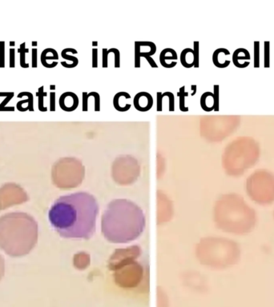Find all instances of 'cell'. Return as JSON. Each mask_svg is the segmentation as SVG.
<instances>
[{
    "instance_id": "1",
    "label": "cell",
    "mask_w": 274,
    "mask_h": 307,
    "mask_svg": "<svg viewBox=\"0 0 274 307\" xmlns=\"http://www.w3.org/2000/svg\"><path fill=\"white\" fill-rule=\"evenodd\" d=\"M98 210L94 196L78 192L55 200L48 219L54 230L63 238L89 239L96 231Z\"/></svg>"
},
{
    "instance_id": "2",
    "label": "cell",
    "mask_w": 274,
    "mask_h": 307,
    "mask_svg": "<svg viewBox=\"0 0 274 307\" xmlns=\"http://www.w3.org/2000/svg\"><path fill=\"white\" fill-rule=\"evenodd\" d=\"M143 210L127 199H115L107 206L101 221L102 233L113 243L136 240L145 228Z\"/></svg>"
},
{
    "instance_id": "3",
    "label": "cell",
    "mask_w": 274,
    "mask_h": 307,
    "mask_svg": "<svg viewBox=\"0 0 274 307\" xmlns=\"http://www.w3.org/2000/svg\"><path fill=\"white\" fill-rule=\"evenodd\" d=\"M38 236V223L28 214L11 212L0 217V249L9 256L21 258L31 253Z\"/></svg>"
},
{
    "instance_id": "4",
    "label": "cell",
    "mask_w": 274,
    "mask_h": 307,
    "mask_svg": "<svg viewBox=\"0 0 274 307\" xmlns=\"http://www.w3.org/2000/svg\"><path fill=\"white\" fill-rule=\"evenodd\" d=\"M215 222L223 231L242 236L255 229L257 216L243 197L236 194H228L216 202Z\"/></svg>"
},
{
    "instance_id": "5",
    "label": "cell",
    "mask_w": 274,
    "mask_h": 307,
    "mask_svg": "<svg viewBox=\"0 0 274 307\" xmlns=\"http://www.w3.org/2000/svg\"><path fill=\"white\" fill-rule=\"evenodd\" d=\"M204 259L210 266L227 268L238 263L241 256L239 244L228 239H209L204 246Z\"/></svg>"
},
{
    "instance_id": "6",
    "label": "cell",
    "mask_w": 274,
    "mask_h": 307,
    "mask_svg": "<svg viewBox=\"0 0 274 307\" xmlns=\"http://www.w3.org/2000/svg\"><path fill=\"white\" fill-rule=\"evenodd\" d=\"M246 192L252 201L261 206L274 202V174L267 170H257L248 178Z\"/></svg>"
},
{
    "instance_id": "7",
    "label": "cell",
    "mask_w": 274,
    "mask_h": 307,
    "mask_svg": "<svg viewBox=\"0 0 274 307\" xmlns=\"http://www.w3.org/2000/svg\"><path fill=\"white\" fill-rule=\"evenodd\" d=\"M259 158L257 146L252 143H240L227 154L225 166L231 175H241L245 170L252 166Z\"/></svg>"
},
{
    "instance_id": "8",
    "label": "cell",
    "mask_w": 274,
    "mask_h": 307,
    "mask_svg": "<svg viewBox=\"0 0 274 307\" xmlns=\"http://www.w3.org/2000/svg\"><path fill=\"white\" fill-rule=\"evenodd\" d=\"M156 45L150 41L135 42V67H140V58L145 55L153 56L156 54Z\"/></svg>"
},
{
    "instance_id": "9",
    "label": "cell",
    "mask_w": 274,
    "mask_h": 307,
    "mask_svg": "<svg viewBox=\"0 0 274 307\" xmlns=\"http://www.w3.org/2000/svg\"><path fill=\"white\" fill-rule=\"evenodd\" d=\"M135 108L140 112H146L152 109L153 106V98L152 94L146 91H140L133 98Z\"/></svg>"
},
{
    "instance_id": "10",
    "label": "cell",
    "mask_w": 274,
    "mask_h": 307,
    "mask_svg": "<svg viewBox=\"0 0 274 307\" xmlns=\"http://www.w3.org/2000/svg\"><path fill=\"white\" fill-rule=\"evenodd\" d=\"M79 103H80V100H79L77 94L71 91L63 93L60 95L59 100L60 108L67 112H71V111L76 110L79 106Z\"/></svg>"
},
{
    "instance_id": "11",
    "label": "cell",
    "mask_w": 274,
    "mask_h": 307,
    "mask_svg": "<svg viewBox=\"0 0 274 307\" xmlns=\"http://www.w3.org/2000/svg\"><path fill=\"white\" fill-rule=\"evenodd\" d=\"M129 100H131V95L129 93L125 91L116 93L113 98V107L120 112H125L131 109L132 104Z\"/></svg>"
},
{
    "instance_id": "12",
    "label": "cell",
    "mask_w": 274,
    "mask_h": 307,
    "mask_svg": "<svg viewBox=\"0 0 274 307\" xmlns=\"http://www.w3.org/2000/svg\"><path fill=\"white\" fill-rule=\"evenodd\" d=\"M230 54V51L228 49L218 48L212 54L213 64L218 68H225L230 64V60L226 57Z\"/></svg>"
},
{
    "instance_id": "13",
    "label": "cell",
    "mask_w": 274,
    "mask_h": 307,
    "mask_svg": "<svg viewBox=\"0 0 274 307\" xmlns=\"http://www.w3.org/2000/svg\"><path fill=\"white\" fill-rule=\"evenodd\" d=\"M250 59V54L249 51L245 48H238L232 54V62L236 67L239 68H245L249 65V62L245 60Z\"/></svg>"
},
{
    "instance_id": "14",
    "label": "cell",
    "mask_w": 274,
    "mask_h": 307,
    "mask_svg": "<svg viewBox=\"0 0 274 307\" xmlns=\"http://www.w3.org/2000/svg\"><path fill=\"white\" fill-rule=\"evenodd\" d=\"M71 52H75L78 54V51L74 48H65L61 51V56L66 61L61 62L60 64L65 68H74L79 64L78 58L69 54V53Z\"/></svg>"
},
{
    "instance_id": "15",
    "label": "cell",
    "mask_w": 274,
    "mask_h": 307,
    "mask_svg": "<svg viewBox=\"0 0 274 307\" xmlns=\"http://www.w3.org/2000/svg\"><path fill=\"white\" fill-rule=\"evenodd\" d=\"M178 58L176 51L173 48H168L162 50L160 54V63L162 67L165 68H173V67L169 64L168 61H176Z\"/></svg>"
},
{
    "instance_id": "16",
    "label": "cell",
    "mask_w": 274,
    "mask_h": 307,
    "mask_svg": "<svg viewBox=\"0 0 274 307\" xmlns=\"http://www.w3.org/2000/svg\"><path fill=\"white\" fill-rule=\"evenodd\" d=\"M180 63L185 68H191L194 67L195 56L193 49L185 48L180 53Z\"/></svg>"
},
{
    "instance_id": "17",
    "label": "cell",
    "mask_w": 274,
    "mask_h": 307,
    "mask_svg": "<svg viewBox=\"0 0 274 307\" xmlns=\"http://www.w3.org/2000/svg\"><path fill=\"white\" fill-rule=\"evenodd\" d=\"M59 59V54L57 51L53 48H46L41 53L40 55V61L41 63L44 67L47 68H50L49 63H48V60L51 61L55 62L58 61Z\"/></svg>"
},
{
    "instance_id": "18",
    "label": "cell",
    "mask_w": 274,
    "mask_h": 307,
    "mask_svg": "<svg viewBox=\"0 0 274 307\" xmlns=\"http://www.w3.org/2000/svg\"><path fill=\"white\" fill-rule=\"evenodd\" d=\"M200 107L204 111L207 112L214 110L215 100L213 93L207 91L202 94L200 97Z\"/></svg>"
},
{
    "instance_id": "19",
    "label": "cell",
    "mask_w": 274,
    "mask_h": 307,
    "mask_svg": "<svg viewBox=\"0 0 274 307\" xmlns=\"http://www.w3.org/2000/svg\"><path fill=\"white\" fill-rule=\"evenodd\" d=\"M23 96H27V99H23L17 103V110L23 112V105L24 103H27L28 104V110L30 111H34V96L31 92H27V91H23V92L19 93L18 94V98H23Z\"/></svg>"
},
{
    "instance_id": "20",
    "label": "cell",
    "mask_w": 274,
    "mask_h": 307,
    "mask_svg": "<svg viewBox=\"0 0 274 307\" xmlns=\"http://www.w3.org/2000/svg\"><path fill=\"white\" fill-rule=\"evenodd\" d=\"M14 94V92H0V97H5V99L0 103V111H15L14 107H6L12 99Z\"/></svg>"
},
{
    "instance_id": "21",
    "label": "cell",
    "mask_w": 274,
    "mask_h": 307,
    "mask_svg": "<svg viewBox=\"0 0 274 307\" xmlns=\"http://www.w3.org/2000/svg\"><path fill=\"white\" fill-rule=\"evenodd\" d=\"M177 95L179 97V108H180V111L182 112L189 111V108L185 107V98L189 96V92L185 91V86H183L179 89Z\"/></svg>"
},
{
    "instance_id": "22",
    "label": "cell",
    "mask_w": 274,
    "mask_h": 307,
    "mask_svg": "<svg viewBox=\"0 0 274 307\" xmlns=\"http://www.w3.org/2000/svg\"><path fill=\"white\" fill-rule=\"evenodd\" d=\"M47 95V93L44 91V86H41L38 89L36 93V96L38 97V108L40 111L44 112L47 111V108L44 107V98Z\"/></svg>"
},
{
    "instance_id": "23",
    "label": "cell",
    "mask_w": 274,
    "mask_h": 307,
    "mask_svg": "<svg viewBox=\"0 0 274 307\" xmlns=\"http://www.w3.org/2000/svg\"><path fill=\"white\" fill-rule=\"evenodd\" d=\"M29 52V49L26 48V43H23L18 49V53L20 54V66L22 68H28L30 67L29 63H26V54Z\"/></svg>"
},
{
    "instance_id": "24",
    "label": "cell",
    "mask_w": 274,
    "mask_h": 307,
    "mask_svg": "<svg viewBox=\"0 0 274 307\" xmlns=\"http://www.w3.org/2000/svg\"><path fill=\"white\" fill-rule=\"evenodd\" d=\"M193 51L195 56L194 67L198 68L200 66V43L198 41H195L193 43Z\"/></svg>"
},
{
    "instance_id": "25",
    "label": "cell",
    "mask_w": 274,
    "mask_h": 307,
    "mask_svg": "<svg viewBox=\"0 0 274 307\" xmlns=\"http://www.w3.org/2000/svg\"><path fill=\"white\" fill-rule=\"evenodd\" d=\"M6 66V43L0 41V68H4Z\"/></svg>"
},
{
    "instance_id": "26",
    "label": "cell",
    "mask_w": 274,
    "mask_h": 307,
    "mask_svg": "<svg viewBox=\"0 0 274 307\" xmlns=\"http://www.w3.org/2000/svg\"><path fill=\"white\" fill-rule=\"evenodd\" d=\"M88 96L90 98L92 97L94 98V110L96 112H98L100 110V95L98 92L91 91L88 93Z\"/></svg>"
},
{
    "instance_id": "27",
    "label": "cell",
    "mask_w": 274,
    "mask_h": 307,
    "mask_svg": "<svg viewBox=\"0 0 274 307\" xmlns=\"http://www.w3.org/2000/svg\"><path fill=\"white\" fill-rule=\"evenodd\" d=\"M168 96L169 99V111H174L175 110V96L173 93L170 91H166L163 93V97Z\"/></svg>"
},
{
    "instance_id": "28",
    "label": "cell",
    "mask_w": 274,
    "mask_h": 307,
    "mask_svg": "<svg viewBox=\"0 0 274 307\" xmlns=\"http://www.w3.org/2000/svg\"><path fill=\"white\" fill-rule=\"evenodd\" d=\"M31 67L33 68L38 67V49L33 48L31 50Z\"/></svg>"
},
{
    "instance_id": "29",
    "label": "cell",
    "mask_w": 274,
    "mask_h": 307,
    "mask_svg": "<svg viewBox=\"0 0 274 307\" xmlns=\"http://www.w3.org/2000/svg\"><path fill=\"white\" fill-rule=\"evenodd\" d=\"M163 93L158 91L156 93V110L162 111L163 110Z\"/></svg>"
},
{
    "instance_id": "30",
    "label": "cell",
    "mask_w": 274,
    "mask_h": 307,
    "mask_svg": "<svg viewBox=\"0 0 274 307\" xmlns=\"http://www.w3.org/2000/svg\"><path fill=\"white\" fill-rule=\"evenodd\" d=\"M111 52L115 56V68H119L120 67V52L117 48H111Z\"/></svg>"
},
{
    "instance_id": "31",
    "label": "cell",
    "mask_w": 274,
    "mask_h": 307,
    "mask_svg": "<svg viewBox=\"0 0 274 307\" xmlns=\"http://www.w3.org/2000/svg\"><path fill=\"white\" fill-rule=\"evenodd\" d=\"M108 67V54H107V49H102V67L107 68Z\"/></svg>"
},
{
    "instance_id": "32",
    "label": "cell",
    "mask_w": 274,
    "mask_h": 307,
    "mask_svg": "<svg viewBox=\"0 0 274 307\" xmlns=\"http://www.w3.org/2000/svg\"><path fill=\"white\" fill-rule=\"evenodd\" d=\"M213 89H214L213 94H214V100H215L214 110L215 111H218V110H219V102H220V99H219V86L214 85Z\"/></svg>"
},
{
    "instance_id": "33",
    "label": "cell",
    "mask_w": 274,
    "mask_h": 307,
    "mask_svg": "<svg viewBox=\"0 0 274 307\" xmlns=\"http://www.w3.org/2000/svg\"><path fill=\"white\" fill-rule=\"evenodd\" d=\"M9 67L14 68L15 67V49L11 47L9 50Z\"/></svg>"
},
{
    "instance_id": "34",
    "label": "cell",
    "mask_w": 274,
    "mask_h": 307,
    "mask_svg": "<svg viewBox=\"0 0 274 307\" xmlns=\"http://www.w3.org/2000/svg\"><path fill=\"white\" fill-rule=\"evenodd\" d=\"M87 94L86 91H84L82 95H83V103H82V110L85 112L88 110V97H87Z\"/></svg>"
},
{
    "instance_id": "35",
    "label": "cell",
    "mask_w": 274,
    "mask_h": 307,
    "mask_svg": "<svg viewBox=\"0 0 274 307\" xmlns=\"http://www.w3.org/2000/svg\"><path fill=\"white\" fill-rule=\"evenodd\" d=\"M98 50L96 48L92 49V66L93 68H97L98 67Z\"/></svg>"
},
{
    "instance_id": "36",
    "label": "cell",
    "mask_w": 274,
    "mask_h": 307,
    "mask_svg": "<svg viewBox=\"0 0 274 307\" xmlns=\"http://www.w3.org/2000/svg\"><path fill=\"white\" fill-rule=\"evenodd\" d=\"M55 92L51 91L50 93V110L51 111H55Z\"/></svg>"
},
{
    "instance_id": "37",
    "label": "cell",
    "mask_w": 274,
    "mask_h": 307,
    "mask_svg": "<svg viewBox=\"0 0 274 307\" xmlns=\"http://www.w3.org/2000/svg\"><path fill=\"white\" fill-rule=\"evenodd\" d=\"M143 58H146V60L147 61L149 65L151 66V67H153V68H158V65L156 64V63L155 62V60L152 58V56H150V55H145Z\"/></svg>"
},
{
    "instance_id": "38",
    "label": "cell",
    "mask_w": 274,
    "mask_h": 307,
    "mask_svg": "<svg viewBox=\"0 0 274 307\" xmlns=\"http://www.w3.org/2000/svg\"><path fill=\"white\" fill-rule=\"evenodd\" d=\"M4 271H5V263H4V259L1 255H0V280L4 275Z\"/></svg>"
},
{
    "instance_id": "39",
    "label": "cell",
    "mask_w": 274,
    "mask_h": 307,
    "mask_svg": "<svg viewBox=\"0 0 274 307\" xmlns=\"http://www.w3.org/2000/svg\"><path fill=\"white\" fill-rule=\"evenodd\" d=\"M192 89H193V93H192V95H194L196 92V85H192Z\"/></svg>"
},
{
    "instance_id": "40",
    "label": "cell",
    "mask_w": 274,
    "mask_h": 307,
    "mask_svg": "<svg viewBox=\"0 0 274 307\" xmlns=\"http://www.w3.org/2000/svg\"><path fill=\"white\" fill-rule=\"evenodd\" d=\"M31 44H32L33 47H36V46H38V42H37V41H32V42H31Z\"/></svg>"
},
{
    "instance_id": "41",
    "label": "cell",
    "mask_w": 274,
    "mask_h": 307,
    "mask_svg": "<svg viewBox=\"0 0 274 307\" xmlns=\"http://www.w3.org/2000/svg\"><path fill=\"white\" fill-rule=\"evenodd\" d=\"M9 44H10V47H14L15 46V41H13V42L11 41V42H10V43Z\"/></svg>"
},
{
    "instance_id": "42",
    "label": "cell",
    "mask_w": 274,
    "mask_h": 307,
    "mask_svg": "<svg viewBox=\"0 0 274 307\" xmlns=\"http://www.w3.org/2000/svg\"><path fill=\"white\" fill-rule=\"evenodd\" d=\"M55 87H55V85H51V86H50V90H52V91H53V90H54H54H55Z\"/></svg>"
},
{
    "instance_id": "43",
    "label": "cell",
    "mask_w": 274,
    "mask_h": 307,
    "mask_svg": "<svg viewBox=\"0 0 274 307\" xmlns=\"http://www.w3.org/2000/svg\"><path fill=\"white\" fill-rule=\"evenodd\" d=\"M97 45H98V42L97 41L92 42V46H97Z\"/></svg>"
},
{
    "instance_id": "44",
    "label": "cell",
    "mask_w": 274,
    "mask_h": 307,
    "mask_svg": "<svg viewBox=\"0 0 274 307\" xmlns=\"http://www.w3.org/2000/svg\"><path fill=\"white\" fill-rule=\"evenodd\" d=\"M273 219H274V212H273Z\"/></svg>"
}]
</instances>
